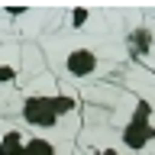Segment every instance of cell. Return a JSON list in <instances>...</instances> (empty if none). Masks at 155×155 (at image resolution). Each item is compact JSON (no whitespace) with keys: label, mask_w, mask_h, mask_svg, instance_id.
I'll return each instance as SVG.
<instances>
[{"label":"cell","mask_w":155,"mask_h":155,"mask_svg":"<svg viewBox=\"0 0 155 155\" xmlns=\"http://www.w3.org/2000/svg\"><path fill=\"white\" fill-rule=\"evenodd\" d=\"M78 152L81 155H136V149L123 139L116 126H81L78 136Z\"/></svg>","instance_id":"5"},{"label":"cell","mask_w":155,"mask_h":155,"mask_svg":"<svg viewBox=\"0 0 155 155\" xmlns=\"http://www.w3.org/2000/svg\"><path fill=\"white\" fill-rule=\"evenodd\" d=\"M126 26L129 23H123L113 7H68L61 19V32L94 42H123Z\"/></svg>","instance_id":"3"},{"label":"cell","mask_w":155,"mask_h":155,"mask_svg":"<svg viewBox=\"0 0 155 155\" xmlns=\"http://www.w3.org/2000/svg\"><path fill=\"white\" fill-rule=\"evenodd\" d=\"M0 116H7L13 123L36 136L61 139V142H78L81 136V94L74 87L61 84L52 71H36L29 74L13 104Z\"/></svg>","instance_id":"1"},{"label":"cell","mask_w":155,"mask_h":155,"mask_svg":"<svg viewBox=\"0 0 155 155\" xmlns=\"http://www.w3.org/2000/svg\"><path fill=\"white\" fill-rule=\"evenodd\" d=\"M78 142H61V139H48V136H36L26 129L23 149L19 155H74Z\"/></svg>","instance_id":"6"},{"label":"cell","mask_w":155,"mask_h":155,"mask_svg":"<svg viewBox=\"0 0 155 155\" xmlns=\"http://www.w3.org/2000/svg\"><path fill=\"white\" fill-rule=\"evenodd\" d=\"M26 52L16 42H0V113L26 84Z\"/></svg>","instance_id":"4"},{"label":"cell","mask_w":155,"mask_h":155,"mask_svg":"<svg viewBox=\"0 0 155 155\" xmlns=\"http://www.w3.org/2000/svg\"><path fill=\"white\" fill-rule=\"evenodd\" d=\"M42 55L48 61V71L68 87H84L94 81H104L126 61L123 42H94L71 32H45L42 36Z\"/></svg>","instance_id":"2"}]
</instances>
